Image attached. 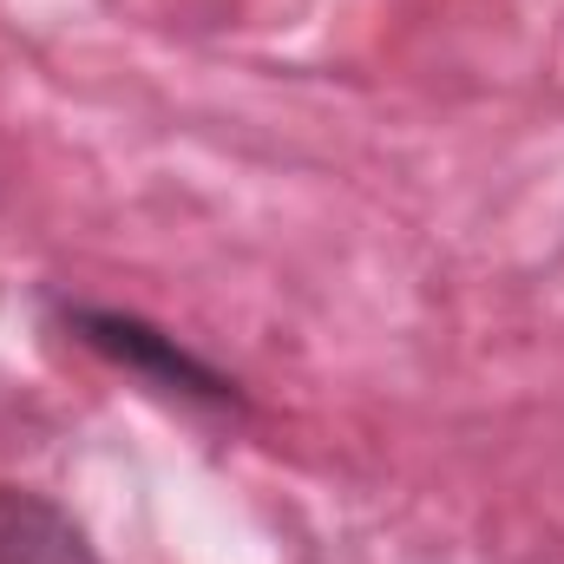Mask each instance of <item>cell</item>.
<instances>
[{"mask_svg":"<svg viewBox=\"0 0 564 564\" xmlns=\"http://www.w3.org/2000/svg\"><path fill=\"white\" fill-rule=\"evenodd\" d=\"M59 322L79 348H93L99 361H112L119 375L144 381L151 394L164 401H184V408H217V414H237L243 408V388L210 368L204 355H191L171 328L144 322L132 308H99V302H59Z\"/></svg>","mask_w":564,"mask_h":564,"instance_id":"obj_1","label":"cell"},{"mask_svg":"<svg viewBox=\"0 0 564 564\" xmlns=\"http://www.w3.org/2000/svg\"><path fill=\"white\" fill-rule=\"evenodd\" d=\"M0 564H106L86 525L46 492L0 486Z\"/></svg>","mask_w":564,"mask_h":564,"instance_id":"obj_2","label":"cell"}]
</instances>
